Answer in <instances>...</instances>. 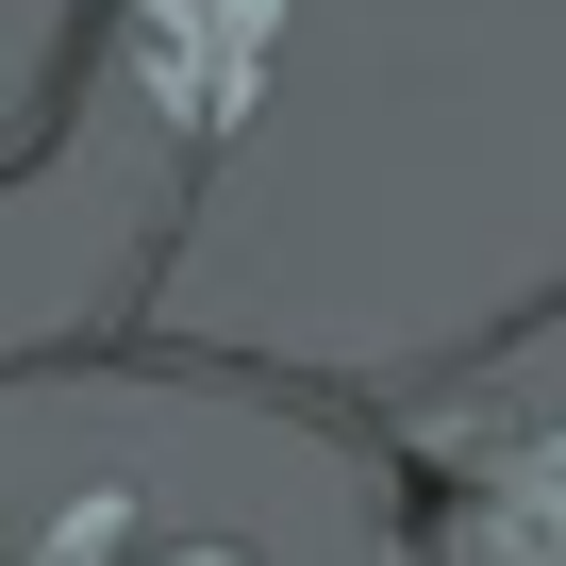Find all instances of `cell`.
<instances>
[{
	"label": "cell",
	"mask_w": 566,
	"mask_h": 566,
	"mask_svg": "<svg viewBox=\"0 0 566 566\" xmlns=\"http://www.w3.org/2000/svg\"><path fill=\"white\" fill-rule=\"evenodd\" d=\"M184 566H233V549H184Z\"/></svg>",
	"instance_id": "6da1fadb"
}]
</instances>
